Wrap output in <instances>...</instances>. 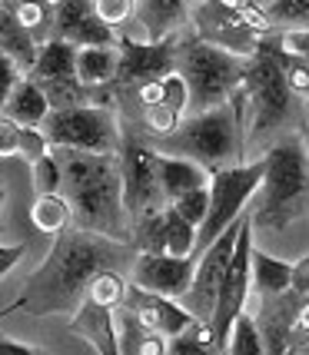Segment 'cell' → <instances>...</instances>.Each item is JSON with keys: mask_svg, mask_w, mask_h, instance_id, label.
Masks as SVG:
<instances>
[{"mask_svg": "<svg viewBox=\"0 0 309 355\" xmlns=\"http://www.w3.org/2000/svg\"><path fill=\"white\" fill-rule=\"evenodd\" d=\"M306 100H309V93H306ZM306 107H309V103H306Z\"/></svg>", "mask_w": 309, "mask_h": 355, "instance_id": "52", "label": "cell"}, {"mask_svg": "<svg viewBox=\"0 0 309 355\" xmlns=\"http://www.w3.org/2000/svg\"><path fill=\"white\" fill-rule=\"evenodd\" d=\"M243 60L247 57L219 50V46L200 40L197 33L186 37V40H176V63H173V70L190 87V110L203 113V110H213L219 103H226L233 93L240 90V83H243Z\"/></svg>", "mask_w": 309, "mask_h": 355, "instance_id": "5", "label": "cell"}, {"mask_svg": "<svg viewBox=\"0 0 309 355\" xmlns=\"http://www.w3.org/2000/svg\"><path fill=\"white\" fill-rule=\"evenodd\" d=\"M120 186H124V209L126 219H137L143 213L163 209V186H160V153L140 133H124L120 139Z\"/></svg>", "mask_w": 309, "mask_h": 355, "instance_id": "11", "label": "cell"}, {"mask_svg": "<svg viewBox=\"0 0 309 355\" xmlns=\"http://www.w3.org/2000/svg\"><path fill=\"white\" fill-rule=\"evenodd\" d=\"M53 37L74 46L117 44V31L97 17L93 0H53Z\"/></svg>", "mask_w": 309, "mask_h": 355, "instance_id": "16", "label": "cell"}, {"mask_svg": "<svg viewBox=\"0 0 309 355\" xmlns=\"http://www.w3.org/2000/svg\"><path fill=\"white\" fill-rule=\"evenodd\" d=\"M243 107H247V96L243 90H236L226 103L193 113L190 120H180L170 137L147 139V143L160 156L193 159L203 170L230 166L243 150Z\"/></svg>", "mask_w": 309, "mask_h": 355, "instance_id": "3", "label": "cell"}, {"mask_svg": "<svg viewBox=\"0 0 309 355\" xmlns=\"http://www.w3.org/2000/svg\"><path fill=\"white\" fill-rule=\"evenodd\" d=\"M133 259H137V249L130 243H117L110 236L87 230H67L53 239L44 263L27 276L17 295L20 309L33 319L74 312L97 272L133 266Z\"/></svg>", "mask_w": 309, "mask_h": 355, "instance_id": "1", "label": "cell"}, {"mask_svg": "<svg viewBox=\"0 0 309 355\" xmlns=\"http://www.w3.org/2000/svg\"><path fill=\"white\" fill-rule=\"evenodd\" d=\"M31 223L40 236H60L74 226V209L63 193H37L31 206Z\"/></svg>", "mask_w": 309, "mask_h": 355, "instance_id": "26", "label": "cell"}, {"mask_svg": "<svg viewBox=\"0 0 309 355\" xmlns=\"http://www.w3.org/2000/svg\"><path fill=\"white\" fill-rule=\"evenodd\" d=\"M269 33H306L309 31V0H276L266 7Z\"/></svg>", "mask_w": 309, "mask_h": 355, "instance_id": "30", "label": "cell"}, {"mask_svg": "<svg viewBox=\"0 0 309 355\" xmlns=\"http://www.w3.org/2000/svg\"><path fill=\"white\" fill-rule=\"evenodd\" d=\"M93 10L110 31L120 33L137 14V0H93Z\"/></svg>", "mask_w": 309, "mask_h": 355, "instance_id": "38", "label": "cell"}, {"mask_svg": "<svg viewBox=\"0 0 309 355\" xmlns=\"http://www.w3.org/2000/svg\"><path fill=\"white\" fill-rule=\"evenodd\" d=\"M17 83H20V67L7 53H0V113H3V103H7V96Z\"/></svg>", "mask_w": 309, "mask_h": 355, "instance_id": "43", "label": "cell"}, {"mask_svg": "<svg viewBox=\"0 0 309 355\" xmlns=\"http://www.w3.org/2000/svg\"><path fill=\"white\" fill-rule=\"evenodd\" d=\"M193 259L190 256H170V252H137V259L130 266L133 286L147 289L156 295H170L180 299L193 279Z\"/></svg>", "mask_w": 309, "mask_h": 355, "instance_id": "15", "label": "cell"}, {"mask_svg": "<svg viewBox=\"0 0 309 355\" xmlns=\"http://www.w3.org/2000/svg\"><path fill=\"white\" fill-rule=\"evenodd\" d=\"M17 143H20V123L0 116V159H14Z\"/></svg>", "mask_w": 309, "mask_h": 355, "instance_id": "44", "label": "cell"}, {"mask_svg": "<svg viewBox=\"0 0 309 355\" xmlns=\"http://www.w3.org/2000/svg\"><path fill=\"white\" fill-rule=\"evenodd\" d=\"M283 37V44L290 46V50H296V53H303L309 60V31L306 33H279Z\"/></svg>", "mask_w": 309, "mask_h": 355, "instance_id": "47", "label": "cell"}, {"mask_svg": "<svg viewBox=\"0 0 309 355\" xmlns=\"http://www.w3.org/2000/svg\"><path fill=\"white\" fill-rule=\"evenodd\" d=\"M167 206H173V209H176V213L190 223V226H197V230H200V223L206 219V209H210V189H206V186H200V189H190V193L176 196V200L167 202Z\"/></svg>", "mask_w": 309, "mask_h": 355, "instance_id": "37", "label": "cell"}, {"mask_svg": "<svg viewBox=\"0 0 309 355\" xmlns=\"http://www.w3.org/2000/svg\"><path fill=\"white\" fill-rule=\"evenodd\" d=\"M160 96H163V103L173 107L176 113H183V110L190 107V87H186V80L180 77L176 70H170L167 77H160Z\"/></svg>", "mask_w": 309, "mask_h": 355, "instance_id": "41", "label": "cell"}, {"mask_svg": "<svg viewBox=\"0 0 309 355\" xmlns=\"http://www.w3.org/2000/svg\"><path fill=\"white\" fill-rule=\"evenodd\" d=\"M50 150H87V153H117L120 150V120L107 103H83V107L50 110L40 123Z\"/></svg>", "mask_w": 309, "mask_h": 355, "instance_id": "7", "label": "cell"}, {"mask_svg": "<svg viewBox=\"0 0 309 355\" xmlns=\"http://www.w3.org/2000/svg\"><path fill=\"white\" fill-rule=\"evenodd\" d=\"M120 309H126L137 322H143L147 329H153L160 336H180L186 325L193 322V315L176 302L170 295H156V293H147V289H140L133 282H126V293H124V302H120Z\"/></svg>", "mask_w": 309, "mask_h": 355, "instance_id": "17", "label": "cell"}, {"mask_svg": "<svg viewBox=\"0 0 309 355\" xmlns=\"http://www.w3.org/2000/svg\"><path fill=\"white\" fill-rule=\"evenodd\" d=\"M299 302H303V293L296 289L260 295V312L253 315V322L263 339V355H290V336H293Z\"/></svg>", "mask_w": 309, "mask_h": 355, "instance_id": "18", "label": "cell"}, {"mask_svg": "<svg viewBox=\"0 0 309 355\" xmlns=\"http://www.w3.org/2000/svg\"><path fill=\"white\" fill-rule=\"evenodd\" d=\"M0 7L14 14V20L37 40V46L53 37V0H3Z\"/></svg>", "mask_w": 309, "mask_h": 355, "instance_id": "28", "label": "cell"}, {"mask_svg": "<svg viewBox=\"0 0 309 355\" xmlns=\"http://www.w3.org/2000/svg\"><path fill=\"white\" fill-rule=\"evenodd\" d=\"M210 183V170H203L193 159L180 156H160V186H163V200L173 202L190 189H200Z\"/></svg>", "mask_w": 309, "mask_h": 355, "instance_id": "23", "label": "cell"}, {"mask_svg": "<svg viewBox=\"0 0 309 355\" xmlns=\"http://www.w3.org/2000/svg\"><path fill=\"white\" fill-rule=\"evenodd\" d=\"M44 153H50V143H47L44 130L40 126H20V143H17V159L24 163H37Z\"/></svg>", "mask_w": 309, "mask_h": 355, "instance_id": "40", "label": "cell"}, {"mask_svg": "<svg viewBox=\"0 0 309 355\" xmlns=\"http://www.w3.org/2000/svg\"><path fill=\"white\" fill-rule=\"evenodd\" d=\"M24 252H27V243H14V246L0 243V279L7 276V272H10L20 259H24Z\"/></svg>", "mask_w": 309, "mask_h": 355, "instance_id": "45", "label": "cell"}, {"mask_svg": "<svg viewBox=\"0 0 309 355\" xmlns=\"http://www.w3.org/2000/svg\"><path fill=\"white\" fill-rule=\"evenodd\" d=\"M290 279H293V263H283V259L260 252V249L249 252V286H256L260 295L286 293Z\"/></svg>", "mask_w": 309, "mask_h": 355, "instance_id": "27", "label": "cell"}, {"mask_svg": "<svg viewBox=\"0 0 309 355\" xmlns=\"http://www.w3.org/2000/svg\"><path fill=\"white\" fill-rule=\"evenodd\" d=\"M263 159V183L256 189L249 219L263 230H286L309 213V153L303 139L290 133L273 143Z\"/></svg>", "mask_w": 309, "mask_h": 355, "instance_id": "4", "label": "cell"}, {"mask_svg": "<svg viewBox=\"0 0 309 355\" xmlns=\"http://www.w3.org/2000/svg\"><path fill=\"white\" fill-rule=\"evenodd\" d=\"M249 3H256V7H263L266 10V7H269V3H276V0H249Z\"/></svg>", "mask_w": 309, "mask_h": 355, "instance_id": "50", "label": "cell"}, {"mask_svg": "<svg viewBox=\"0 0 309 355\" xmlns=\"http://www.w3.org/2000/svg\"><path fill=\"white\" fill-rule=\"evenodd\" d=\"M186 17H190L186 0H137V14L120 33L153 44V40L170 37L176 27H183Z\"/></svg>", "mask_w": 309, "mask_h": 355, "instance_id": "19", "label": "cell"}, {"mask_svg": "<svg viewBox=\"0 0 309 355\" xmlns=\"http://www.w3.org/2000/svg\"><path fill=\"white\" fill-rule=\"evenodd\" d=\"M263 170H266V159L210 170V183H206V189H210V209H206V219H203L200 230H197L193 259H197V252H203L230 223L240 219L243 206L256 196V189L263 183Z\"/></svg>", "mask_w": 309, "mask_h": 355, "instance_id": "10", "label": "cell"}, {"mask_svg": "<svg viewBox=\"0 0 309 355\" xmlns=\"http://www.w3.org/2000/svg\"><path fill=\"white\" fill-rule=\"evenodd\" d=\"M44 90L50 110H67V107H83V103H93V90L83 87L77 77H63V80H44L37 83Z\"/></svg>", "mask_w": 309, "mask_h": 355, "instance_id": "33", "label": "cell"}, {"mask_svg": "<svg viewBox=\"0 0 309 355\" xmlns=\"http://www.w3.org/2000/svg\"><path fill=\"white\" fill-rule=\"evenodd\" d=\"M27 77H31L33 83L77 77V46L60 40V37H50L47 44L37 46V60H33Z\"/></svg>", "mask_w": 309, "mask_h": 355, "instance_id": "20", "label": "cell"}, {"mask_svg": "<svg viewBox=\"0 0 309 355\" xmlns=\"http://www.w3.org/2000/svg\"><path fill=\"white\" fill-rule=\"evenodd\" d=\"M163 230H167V252L170 256H190L197 249V226H190L173 206H163Z\"/></svg>", "mask_w": 309, "mask_h": 355, "instance_id": "34", "label": "cell"}, {"mask_svg": "<svg viewBox=\"0 0 309 355\" xmlns=\"http://www.w3.org/2000/svg\"><path fill=\"white\" fill-rule=\"evenodd\" d=\"M290 289L309 295V256H303L299 263H293V279H290Z\"/></svg>", "mask_w": 309, "mask_h": 355, "instance_id": "46", "label": "cell"}, {"mask_svg": "<svg viewBox=\"0 0 309 355\" xmlns=\"http://www.w3.org/2000/svg\"><path fill=\"white\" fill-rule=\"evenodd\" d=\"M193 31L200 40L230 50L236 57H249L260 37L269 33L266 10L249 0H200L193 7Z\"/></svg>", "mask_w": 309, "mask_h": 355, "instance_id": "6", "label": "cell"}, {"mask_svg": "<svg viewBox=\"0 0 309 355\" xmlns=\"http://www.w3.org/2000/svg\"><path fill=\"white\" fill-rule=\"evenodd\" d=\"M240 90L247 96V107L253 110V123H249L253 139L266 137V133H276L279 126H286L293 120L296 93L286 87V80L276 70V63L266 57V50L260 44L243 60V83H240Z\"/></svg>", "mask_w": 309, "mask_h": 355, "instance_id": "8", "label": "cell"}, {"mask_svg": "<svg viewBox=\"0 0 309 355\" xmlns=\"http://www.w3.org/2000/svg\"><path fill=\"white\" fill-rule=\"evenodd\" d=\"M260 46L266 50V57L276 63V70L283 73L286 87H290L296 96H306L309 93V60L306 57L296 53V50H290V46L283 44L279 33H266V37H260Z\"/></svg>", "mask_w": 309, "mask_h": 355, "instance_id": "21", "label": "cell"}, {"mask_svg": "<svg viewBox=\"0 0 309 355\" xmlns=\"http://www.w3.org/2000/svg\"><path fill=\"white\" fill-rule=\"evenodd\" d=\"M47 113H50V103H47L44 90L31 77H20V83L7 96L0 116H7V120H14L20 126H40L47 120Z\"/></svg>", "mask_w": 309, "mask_h": 355, "instance_id": "22", "label": "cell"}, {"mask_svg": "<svg viewBox=\"0 0 309 355\" xmlns=\"http://www.w3.org/2000/svg\"><path fill=\"white\" fill-rule=\"evenodd\" d=\"M126 279L120 269H103L90 279L80 306L70 312V332L93 345L97 355H120V339H117V309L124 302Z\"/></svg>", "mask_w": 309, "mask_h": 355, "instance_id": "9", "label": "cell"}, {"mask_svg": "<svg viewBox=\"0 0 309 355\" xmlns=\"http://www.w3.org/2000/svg\"><path fill=\"white\" fill-rule=\"evenodd\" d=\"M180 116L183 113H176L173 107L167 103H153V107H147L140 113V137L143 139H160V137H170L173 130L180 126Z\"/></svg>", "mask_w": 309, "mask_h": 355, "instance_id": "36", "label": "cell"}, {"mask_svg": "<svg viewBox=\"0 0 309 355\" xmlns=\"http://www.w3.org/2000/svg\"><path fill=\"white\" fill-rule=\"evenodd\" d=\"M31 170H33V186H37V193H60L63 170H60V159H57L53 150L40 156Z\"/></svg>", "mask_w": 309, "mask_h": 355, "instance_id": "39", "label": "cell"}, {"mask_svg": "<svg viewBox=\"0 0 309 355\" xmlns=\"http://www.w3.org/2000/svg\"><path fill=\"white\" fill-rule=\"evenodd\" d=\"M0 355H40L33 345L27 342H17V339H0Z\"/></svg>", "mask_w": 309, "mask_h": 355, "instance_id": "48", "label": "cell"}, {"mask_svg": "<svg viewBox=\"0 0 309 355\" xmlns=\"http://www.w3.org/2000/svg\"><path fill=\"white\" fill-rule=\"evenodd\" d=\"M117 77V44L107 46H77V80L90 90L113 87Z\"/></svg>", "mask_w": 309, "mask_h": 355, "instance_id": "24", "label": "cell"}, {"mask_svg": "<svg viewBox=\"0 0 309 355\" xmlns=\"http://www.w3.org/2000/svg\"><path fill=\"white\" fill-rule=\"evenodd\" d=\"M130 246L137 252H167V230H163V209L143 213L130 226Z\"/></svg>", "mask_w": 309, "mask_h": 355, "instance_id": "32", "label": "cell"}, {"mask_svg": "<svg viewBox=\"0 0 309 355\" xmlns=\"http://www.w3.org/2000/svg\"><path fill=\"white\" fill-rule=\"evenodd\" d=\"M20 309V299H17V302H10V306H7V309L0 312V319H7V315H10V312H17Z\"/></svg>", "mask_w": 309, "mask_h": 355, "instance_id": "49", "label": "cell"}, {"mask_svg": "<svg viewBox=\"0 0 309 355\" xmlns=\"http://www.w3.org/2000/svg\"><path fill=\"white\" fill-rule=\"evenodd\" d=\"M53 153L60 159V193L70 200L74 226L110 236L117 243H130L117 153H87V150H53Z\"/></svg>", "mask_w": 309, "mask_h": 355, "instance_id": "2", "label": "cell"}, {"mask_svg": "<svg viewBox=\"0 0 309 355\" xmlns=\"http://www.w3.org/2000/svg\"><path fill=\"white\" fill-rule=\"evenodd\" d=\"M296 355H309V342H306V345H299V349H296Z\"/></svg>", "mask_w": 309, "mask_h": 355, "instance_id": "51", "label": "cell"}, {"mask_svg": "<svg viewBox=\"0 0 309 355\" xmlns=\"http://www.w3.org/2000/svg\"><path fill=\"white\" fill-rule=\"evenodd\" d=\"M226 355H263V339H260V332H256L253 315L240 312V315L233 319L230 342H226Z\"/></svg>", "mask_w": 309, "mask_h": 355, "instance_id": "35", "label": "cell"}, {"mask_svg": "<svg viewBox=\"0 0 309 355\" xmlns=\"http://www.w3.org/2000/svg\"><path fill=\"white\" fill-rule=\"evenodd\" d=\"M236 232H240V219L230 223L210 246L203 249L197 266H193V279H190L186 293L180 295V306L197 322H210V315L217 309V295H219V286H223V276H226V266H230L233 246H236Z\"/></svg>", "mask_w": 309, "mask_h": 355, "instance_id": "13", "label": "cell"}, {"mask_svg": "<svg viewBox=\"0 0 309 355\" xmlns=\"http://www.w3.org/2000/svg\"><path fill=\"white\" fill-rule=\"evenodd\" d=\"M117 339L120 355H167V336L137 322L126 309H117Z\"/></svg>", "mask_w": 309, "mask_h": 355, "instance_id": "25", "label": "cell"}, {"mask_svg": "<svg viewBox=\"0 0 309 355\" xmlns=\"http://www.w3.org/2000/svg\"><path fill=\"white\" fill-rule=\"evenodd\" d=\"M309 342V295H303L299 309H296V322H293V336H290V355H296L299 345Z\"/></svg>", "mask_w": 309, "mask_h": 355, "instance_id": "42", "label": "cell"}, {"mask_svg": "<svg viewBox=\"0 0 309 355\" xmlns=\"http://www.w3.org/2000/svg\"><path fill=\"white\" fill-rule=\"evenodd\" d=\"M176 63V37H163V40H133L117 33V77H113V90L117 87H137L147 80L167 77Z\"/></svg>", "mask_w": 309, "mask_h": 355, "instance_id": "14", "label": "cell"}, {"mask_svg": "<svg viewBox=\"0 0 309 355\" xmlns=\"http://www.w3.org/2000/svg\"><path fill=\"white\" fill-rule=\"evenodd\" d=\"M0 3H3V0H0Z\"/></svg>", "mask_w": 309, "mask_h": 355, "instance_id": "53", "label": "cell"}, {"mask_svg": "<svg viewBox=\"0 0 309 355\" xmlns=\"http://www.w3.org/2000/svg\"><path fill=\"white\" fill-rule=\"evenodd\" d=\"M167 355H223L213 342V332H210V322H193L186 325L180 336L167 339Z\"/></svg>", "mask_w": 309, "mask_h": 355, "instance_id": "31", "label": "cell"}, {"mask_svg": "<svg viewBox=\"0 0 309 355\" xmlns=\"http://www.w3.org/2000/svg\"><path fill=\"white\" fill-rule=\"evenodd\" d=\"M0 53H7L20 67V73H31L33 60H37V40L3 7H0Z\"/></svg>", "mask_w": 309, "mask_h": 355, "instance_id": "29", "label": "cell"}, {"mask_svg": "<svg viewBox=\"0 0 309 355\" xmlns=\"http://www.w3.org/2000/svg\"><path fill=\"white\" fill-rule=\"evenodd\" d=\"M249 252H253V219L247 213V216H240L236 246H233L230 266H226V276H223V286H219L217 309L210 315V332H213V342H217V349L223 355H226L233 319L243 312L249 295Z\"/></svg>", "mask_w": 309, "mask_h": 355, "instance_id": "12", "label": "cell"}]
</instances>
